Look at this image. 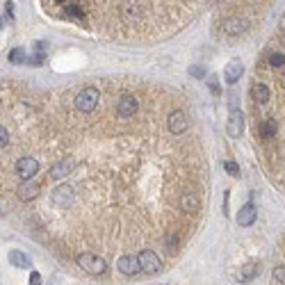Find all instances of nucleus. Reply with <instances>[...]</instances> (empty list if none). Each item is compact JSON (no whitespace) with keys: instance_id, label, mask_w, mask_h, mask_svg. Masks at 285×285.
I'll list each match as a JSON object with an SVG mask.
<instances>
[{"instance_id":"obj_1","label":"nucleus","mask_w":285,"mask_h":285,"mask_svg":"<svg viewBox=\"0 0 285 285\" xmlns=\"http://www.w3.org/2000/svg\"><path fill=\"white\" fill-rule=\"evenodd\" d=\"M78 265L92 276H101L108 272V263L101 256H96V253H80L78 256Z\"/></svg>"},{"instance_id":"obj_2","label":"nucleus","mask_w":285,"mask_h":285,"mask_svg":"<svg viewBox=\"0 0 285 285\" xmlns=\"http://www.w3.org/2000/svg\"><path fill=\"white\" fill-rule=\"evenodd\" d=\"M98 101H101V94H98L96 87H87V89H82L78 94L73 103H76V108L80 112H94L98 108Z\"/></svg>"},{"instance_id":"obj_3","label":"nucleus","mask_w":285,"mask_h":285,"mask_svg":"<svg viewBox=\"0 0 285 285\" xmlns=\"http://www.w3.org/2000/svg\"><path fill=\"white\" fill-rule=\"evenodd\" d=\"M244 128H247V119H244V114L240 112V110H233L231 117H228V121H226L228 135H231L233 140H237V137H242L244 135Z\"/></svg>"},{"instance_id":"obj_4","label":"nucleus","mask_w":285,"mask_h":285,"mask_svg":"<svg viewBox=\"0 0 285 285\" xmlns=\"http://www.w3.org/2000/svg\"><path fill=\"white\" fill-rule=\"evenodd\" d=\"M137 260H140V269L146 272V274H157L162 269V260L157 258V253H153V251H142L140 256H137Z\"/></svg>"},{"instance_id":"obj_5","label":"nucleus","mask_w":285,"mask_h":285,"mask_svg":"<svg viewBox=\"0 0 285 285\" xmlns=\"http://www.w3.org/2000/svg\"><path fill=\"white\" fill-rule=\"evenodd\" d=\"M53 203L57 205V208H69V205H73V201H76V192H73V187H69V185H59V187L53 189Z\"/></svg>"},{"instance_id":"obj_6","label":"nucleus","mask_w":285,"mask_h":285,"mask_svg":"<svg viewBox=\"0 0 285 285\" xmlns=\"http://www.w3.org/2000/svg\"><path fill=\"white\" fill-rule=\"evenodd\" d=\"M39 171V162L34 160V157H21V160L16 162V176L21 178L23 183L25 180H32V176Z\"/></svg>"},{"instance_id":"obj_7","label":"nucleus","mask_w":285,"mask_h":285,"mask_svg":"<svg viewBox=\"0 0 285 285\" xmlns=\"http://www.w3.org/2000/svg\"><path fill=\"white\" fill-rule=\"evenodd\" d=\"M137 108H140L137 98H135L133 94H124V96L119 98V103H117V114L121 119H128V117H133V114L137 112Z\"/></svg>"},{"instance_id":"obj_8","label":"nucleus","mask_w":285,"mask_h":285,"mask_svg":"<svg viewBox=\"0 0 285 285\" xmlns=\"http://www.w3.org/2000/svg\"><path fill=\"white\" fill-rule=\"evenodd\" d=\"M187 128H189V119L183 110H176V112L169 114V130L173 135H183Z\"/></svg>"},{"instance_id":"obj_9","label":"nucleus","mask_w":285,"mask_h":285,"mask_svg":"<svg viewBox=\"0 0 285 285\" xmlns=\"http://www.w3.org/2000/svg\"><path fill=\"white\" fill-rule=\"evenodd\" d=\"M76 164H78V162L73 160V157H62L59 162H55V164H53V169H50V176L57 178V180H59V178H66L71 171H73V169H76Z\"/></svg>"},{"instance_id":"obj_10","label":"nucleus","mask_w":285,"mask_h":285,"mask_svg":"<svg viewBox=\"0 0 285 285\" xmlns=\"http://www.w3.org/2000/svg\"><path fill=\"white\" fill-rule=\"evenodd\" d=\"M119 272L126 276H135V274H140L142 269H140V260H137V256H124V258H119Z\"/></svg>"},{"instance_id":"obj_11","label":"nucleus","mask_w":285,"mask_h":285,"mask_svg":"<svg viewBox=\"0 0 285 285\" xmlns=\"http://www.w3.org/2000/svg\"><path fill=\"white\" fill-rule=\"evenodd\" d=\"M199 208H201V201H199V196H196L194 192L180 194V210H183V212L192 215V212H199Z\"/></svg>"},{"instance_id":"obj_12","label":"nucleus","mask_w":285,"mask_h":285,"mask_svg":"<svg viewBox=\"0 0 285 285\" xmlns=\"http://www.w3.org/2000/svg\"><path fill=\"white\" fill-rule=\"evenodd\" d=\"M247 27H249V21L247 18H228L226 23H224V32L231 34V37H237V34H242L247 32Z\"/></svg>"},{"instance_id":"obj_13","label":"nucleus","mask_w":285,"mask_h":285,"mask_svg":"<svg viewBox=\"0 0 285 285\" xmlns=\"http://www.w3.org/2000/svg\"><path fill=\"white\" fill-rule=\"evenodd\" d=\"M260 272H263V267H260L258 263H247L240 272H237V281H240V283H249V281H253Z\"/></svg>"},{"instance_id":"obj_14","label":"nucleus","mask_w":285,"mask_h":285,"mask_svg":"<svg viewBox=\"0 0 285 285\" xmlns=\"http://www.w3.org/2000/svg\"><path fill=\"white\" fill-rule=\"evenodd\" d=\"M242 73H244V64L240 59H233L231 64L226 66V71H224V78H226L228 85H233V82H237L242 78Z\"/></svg>"},{"instance_id":"obj_15","label":"nucleus","mask_w":285,"mask_h":285,"mask_svg":"<svg viewBox=\"0 0 285 285\" xmlns=\"http://www.w3.org/2000/svg\"><path fill=\"white\" fill-rule=\"evenodd\" d=\"M41 192V187H39L37 183H32V180H25V183L21 185V187L16 189V194H18V199H23V201H32V199H37V194Z\"/></svg>"},{"instance_id":"obj_16","label":"nucleus","mask_w":285,"mask_h":285,"mask_svg":"<svg viewBox=\"0 0 285 285\" xmlns=\"http://www.w3.org/2000/svg\"><path fill=\"white\" fill-rule=\"evenodd\" d=\"M256 205L253 203H247V205H242V210H240V215H237V224L240 226H251L253 221H256Z\"/></svg>"},{"instance_id":"obj_17","label":"nucleus","mask_w":285,"mask_h":285,"mask_svg":"<svg viewBox=\"0 0 285 285\" xmlns=\"http://www.w3.org/2000/svg\"><path fill=\"white\" fill-rule=\"evenodd\" d=\"M251 98L258 103V105H265V103L269 101V87L263 85V82H256V85L251 87Z\"/></svg>"},{"instance_id":"obj_18","label":"nucleus","mask_w":285,"mask_h":285,"mask_svg":"<svg viewBox=\"0 0 285 285\" xmlns=\"http://www.w3.org/2000/svg\"><path fill=\"white\" fill-rule=\"evenodd\" d=\"M9 263L14 265V267L18 269H27V267H32V260L27 258L23 251H18V249H14V251H9Z\"/></svg>"},{"instance_id":"obj_19","label":"nucleus","mask_w":285,"mask_h":285,"mask_svg":"<svg viewBox=\"0 0 285 285\" xmlns=\"http://www.w3.org/2000/svg\"><path fill=\"white\" fill-rule=\"evenodd\" d=\"M276 130H279V121L276 119H265L263 126H260V135H263L265 140H272L276 135Z\"/></svg>"},{"instance_id":"obj_20","label":"nucleus","mask_w":285,"mask_h":285,"mask_svg":"<svg viewBox=\"0 0 285 285\" xmlns=\"http://www.w3.org/2000/svg\"><path fill=\"white\" fill-rule=\"evenodd\" d=\"M25 57H27L25 48H14L9 53V62H11V64H25Z\"/></svg>"},{"instance_id":"obj_21","label":"nucleus","mask_w":285,"mask_h":285,"mask_svg":"<svg viewBox=\"0 0 285 285\" xmlns=\"http://www.w3.org/2000/svg\"><path fill=\"white\" fill-rule=\"evenodd\" d=\"M43 59H46V53L37 50V55H32V57H25V64H30V66H39V64H43Z\"/></svg>"},{"instance_id":"obj_22","label":"nucleus","mask_w":285,"mask_h":285,"mask_svg":"<svg viewBox=\"0 0 285 285\" xmlns=\"http://www.w3.org/2000/svg\"><path fill=\"white\" fill-rule=\"evenodd\" d=\"M269 64L274 66V69H281V66L285 64V57H283V53H274L272 57H269Z\"/></svg>"},{"instance_id":"obj_23","label":"nucleus","mask_w":285,"mask_h":285,"mask_svg":"<svg viewBox=\"0 0 285 285\" xmlns=\"http://www.w3.org/2000/svg\"><path fill=\"white\" fill-rule=\"evenodd\" d=\"M224 169H226V171L231 173V176H240V167H237L235 162H231V160L224 162Z\"/></svg>"},{"instance_id":"obj_24","label":"nucleus","mask_w":285,"mask_h":285,"mask_svg":"<svg viewBox=\"0 0 285 285\" xmlns=\"http://www.w3.org/2000/svg\"><path fill=\"white\" fill-rule=\"evenodd\" d=\"M7 144H9V133H7V128L0 126V148H5Z\"/></svg>"},{"instance_id":"obj_25","label":"nucleus","mask_w":285,"mask_h":285,"mask_svg":"<svg viewBox=\"0 0 285 285\" xmlns=\"http://www.w3.org/2000/svg\"><path fill=\"white\" fill-rule=\"evenodd\" d=\"M189 73H192L194 78H203L205 76V69H201V66H192V69H189Z\"/></svg>"},{"instance_id":"obj_26","label":"nucleus","mask_w":285,"mask_h":285,"mask_svg":"<svg viewBox=\"0 0 285 285\" xmlns=\"http://www.w3.org/2000/svg\"><path fill=\"white\" fill-rule=\"evenodd\" d=\"M274 279L281 281V283L285 281V269H283V267H276V269H274Z\"/></svg>"},{"instance_id":"obj_27","label":"nucleus","mask_w":285,"mask_h":285,"mask_svg":"<svg viewBox=\"0 0 285 285\" xmlns=\"http://www.w3.org/2000/svg\"><path fill=\"white\" fill-rule=\"evenodd\" d=\"M66 14H69V16H80V9H78L76 5H69L66 7Z\"/></svg>"},{"instance_id":"obj_28","label":"nucleus","mask_w":285,"mask_h":285,"mask_svg":"<svg viewBox=\"0 0 285 285\" xmlns=\"http://www.w3.org/2000/svg\"><path fill=\"white\" fill-rule=\"evenodd\" d=\"M30 285H41V276H39L37 272H32V274H30Z\"/></svg>"},{"instance_id":"obj_29","label":"nucleus","mask_w":285,"mask_h":285,"mask_svg":"<svg viewBox=\"0 0 285 285\" xmlns=\"http://www.w3.org/2000/svg\"><path fill=\"white\" fill-rule=\"evenodd\" d=\"M176 235H171V237H167V247H169V251H171V249H176Z\"/></svg>"},{"instance_id":"obj_30","label":"nucleus","mask_w":285,"mask_h":285,"mask_svg":"<svg viewBox=\"0 0 285 285\" xmlns=\"http://www.w3.org/2000/svg\"><path fill=\"white\" fill-rule=\"evenodd\" d=\"M11 9H14V5H11V2H5V11L9 14V16H14V11Z\"/></svg>"},{"instance_id":"obj_31","label":"nucleus","mask_w":285,"mask_h":285,"mask_svg":"<svg viewBox=\"0 0 285 285\" xmlns=\"http://www.w3.org/2000/svg\"><path fill=\"white\" fill-rule=\"evenodd\" d=\"M57 2H64V0H57Z\"/></svg>"},{"instance_id":"obj_32","label":"nucleus","mask_w":285,"mask_h":285,"mask_svg":"<svg viewBox=\"0 0 285 285\" xmlns=\"http://www.w3.org/2000/svg\"><path fill=\"white\" fill-rule=\"evenodd\" d=\"M0 25H2V21H0Z\"/></svg>"}]
</instances>
